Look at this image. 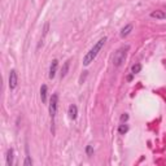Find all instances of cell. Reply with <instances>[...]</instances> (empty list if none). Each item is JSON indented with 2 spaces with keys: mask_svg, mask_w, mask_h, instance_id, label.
<instances>
[{
  "mask_svg": "<svg viewBox=\"0 0 166 166\" xmlns=\"http://www.w3.org/2000/svg\"><path fill=\"white\" fill-rule=\"evenodd\" d=\"M105 42H106V37L99 39L97 43L90 49V52H87V55L85 56V58H83V65H85V66H88V65H90L91 62H93V60H95V58H96V56L99 55V52L101 51V48L104 47Z\"/></svg>",
  "mask_w": 166,
  "mask_h": 166,
  "instance_id": "1",
  "label": "cell"
},
{
  "mask_svg": "<svg viewBox=\"0 0 166 166\" xmlns=\"http://www.w3.org/2000/svg\"><path fill=\"white\" fill-rule=\"evenodd\" d=\"M130 49V45L126 44V45H122L121 48H118L113 56V65L116 68H120L121 65L126 60V56H127V51Z\"/></svg>",
  "mask_w": 166,
  "mask_h": 166,
  "instance_id": "2",
  "label": "cell"
},
{
  "mask_svg": "<svg viewBox=\"0 0 166 166\" xmlns=\"http://www.w3.org/2000/svg\"><path fill=\"white\" fill-rule=\"evenodd\" d=\"M57 105H58V95L53 93L51 96V101H49V116H51V121H52V134H55V118L57 114Z\"/></svg>",
  "mask_w": 166,
  "mask_h": 166,
  "instance_id": "3",
  "label": "cell"
},
{
  "mask_svg": "<svg viewBox=\"0 0 166 166\" xmlns=\"http://www.w3.org/2000/svg\"><path fill=\"white\" fill-rule=\"evenodd\" d=\"M17 85H18V77H17V72L14 69H12L10 73H9V88H10V90H14V88L17 87Z\"/></svg>",
  "mask_w": 166,
  "mask_h": 166,
  "instance_id": "4",
  "label": "cell"
},
{
  "mask_svg": "<svg viewBox=\"0 0 166 166\" xmlns=\"http://www.w3.org/2000/svg\"><path fill=\"white\" fill-rule=\"evenodd\" d=\"M57 66H58V61L56 60H52V62H51V66H49V74H48V77L51 79H53L55 78V75H56V72H57Z\"/></svg>",
  "mask_w": 166,
  "mask_h": 166,
  "instance_id": "5",
  "label": "cell"
},
{
  "mask_svg": "<svg viewBox=\"0 0 166 166\" xmlns=\"http://www.w3.org/2000/svg\"><path fill=\"white\" fill-rule=\"evenodd\" d=\"M69 117L70 120H77V117H78V108H77L75 104H72L69 106Z\"/></svg>",
  "mask_w": 166,
  "mask_h": 166,
  "instance_id": "6",
  "label": "cell"
},
{
  "mask_svg": "<svg viewBox=\"0 0 166 166\" xmlns=\"http://www.w3.org/2000/svg\"><path fill=\"white\" fill-rule=\"evenodd\" d=\"M152 18H156V20H165L166 18V13L164 10H153L151 13Z\"/></svg>",
  "mask_w": 166,
  "mask_h": 166,
  "instance_id": "7",
  "label": "cell"
},
{
  "mask_svg": "<svg viewBox=\"0 0 166 166\" xmlns=\"http://www.w3.org/2000/svg\"><path fill=\"white\" fill-rule=\"evenodd\" d=\"M13 158H14V151H13V148H9L7 151V165L8 166L13 165Z\"/></svg>",
  "mask_w": 166,
  "mask_h": 166,
  "instance_id": "8",
  "label": "cell"
},
{
  "mask_svg": "<svg viewBox=\"0 0 166 166\" xmlns=\"http://www.w3.org/2000/svg\"><path fill=\"white\" fill-rule=\"evenodd\" d=\"M131 31H132V25H131V23H128V25H126V26H124L122 30H121V33H120L121 38H126Z\"/></svg>",
  "mask_w": 166,
  "mask_h": 166,
  "instance_id": "9",
  "label": "cell"
},
{
  "mask_svg": "<svg viewBox=\"0 0 166 166\" xmlns=\"http://www.w3.org/2000/svg\"><path fill=\"white\" fill-rule=\"evenodd\" d=\"M40 99H42V103H47V86L43 85L40 87Z\"/></svg>",
  "mask_w": 166,
  "mask_h": 166,
  "instance_id": "10",
  "label": "cell"
},
{
  "mask_svg": "<svg viewBox=\"0 0 166 166\" xmlns=\"http://www.w3.org/2000/svg\"><path fill=\"white\" fill-rule=\"evenodd\" d=\"M69 66H70V61H69V60H68V61H65V62H64V66H62V69H61V79L65 78V75L68 74V72H69Z\"/></svg>",
  "mask_w": 166,
  "mask_h": 166,
  "instance_id": "11",
  "label": "cell"
},
{
  "mask_svg": "<svg viewBox=\"0 0 166 166\" xmlns=\"http://www.w3.org/2000/svg\"><path fill=\"white\" fill-rule=\"evenodd\" d=\"M48 27H49V25H48V23H45V25H44V30H43V35H42V38H40V42H39V44H38V48H40V45L43 44V42H44V38H45V35H47V33H48Z\"/></svg>",
  "mask_w": 166,
  "mask_h": 166,
  "instance_id": "12",
  "label": "cell"
},
{
  "mask_svg": "<svg viewBox=\"0 0 166 166\" xmlns=\"http://www.w3.org/2000/svg\"><path fill=\"white\" fill-rule=\"evenodd\" d=\"M127 131H128V124H126V123L120 124V127H118V132H120L121 135H124Z\"/></svg>",
  "mask_w": 166,
  "mask_h": 166,
  "instance_id": "13",
  "label": "cell"
},
{
  "mask_svg": "<svg viewBox=\"0 0 166 166\" xmlns=\"http://www.w3.org/2000/svg\"><path fill=\"white\" fill-rule=\"evenodd\" d=\"M140 70H141V65L140 64H135V65H132V66H131V73L132 74L140 73Z\"/></svg>",
  "mask_w": 166,
  "mask_h": 166,
  "instance_id": "14",
  "label": "cell"
},
{
  "mask_svg": "<svg viewBox=\"0 0 166 166\" xmlns=\"http://www.w3.org/2000/svg\"><path fill=\"white\" fill-rule=\"evenodd\" d=\"M92 152H93L92 145H87V148H86V153H87V156H91V155H92Z\"/></svg>",
  "mask_w": 166,
  "mask_h": 166,
  "instance_id": "15",
  "label": "cell"
},
{
  "mask_svg": "<svg viewBox=\"0 0 166 166\" xmlns=\"http://www.w3.org/2000/svg\"><path fill=\"white\" fill-rule=\"evenodd\" d=\"M127 120H128V114H126V113H124V114H122V116H121V121H122V122L127 121Z\"/></svg>",
  "mask_w": 166,
  "mask_h": 166,
  "instance_id": "16",
  "label": "cell"
}]
</instances>
